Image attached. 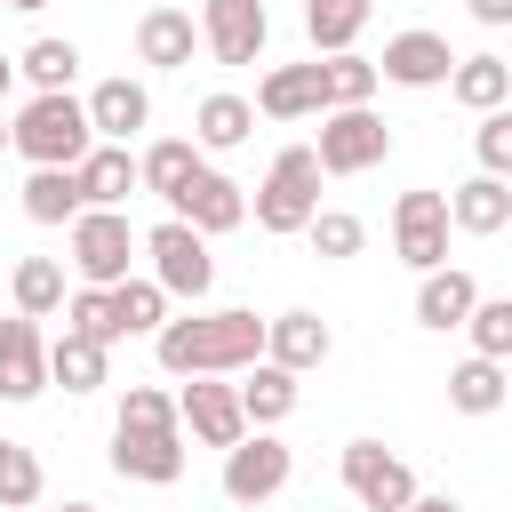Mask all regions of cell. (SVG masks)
Returning a JSON list of instances; mask_svg holds the SVG:
<instances>
[{"mask_svg":"<svg viewBox=\"0 0 512 512\" xmlns=\"http://www.w3.org/2000/svg\"><path fill=\"white\" fill-rule=\"evenodd\" d=\"M264 328H272V320H256V312H240V304L184 312V320H168V328L152 336V360H160L168 376H240V368L264 360Z\"/></svg>","mask_w":512,"mask_h":512,"instance_id":"1","label":"cell"},{"mask_svg":"<svg viewBox=\"0 0 512 512\" xmlns=\"http://www.w3.org/2000/svg\"><path fill=\"white\" fill-rule=\"evenodd\" d=\"M112 472L120 480H144V488L184 480V416H176V392L128 384L120 424H112Z\"/></svg>","mask_w":512,"mask_h":512,"instance_id":"2","label":"cell"},{"mask_svg":"<svg viewBox=\"0 0 512 512\" xmlns=\"http://www.w3.org/2000/svg\"><path fill=\"white\" fill-rule=\"evenodd\" d=\"M16 152H24L32 168H80V160L96 152L88 104H80V96H32V104L16 112Z\"/></svg>","mask_w":512,"mask_h":512,"instance_id":"3","label":"cell"},{"mask_svg":"<svg viewBox=\"0 0 512 512\" xmlns=\"http://www.w3.org/2000/svg\"><path fill=\"white\" fill-rule=\"evenodd\" d=\"M64 248H72V280L80 288H120V280H136L128 264H136L144 232L128 224V208H80L72 232H64Z\"/></svg>","mask_w":512,"mask_h":512,"instance_id":"4","label":"cell"},{"mask_svg":"<svg viewBox=\"0 0 512 512\" xmlns=\"http://www.w3.org/2000/svg\"><path fill=\"white\" fill-rule=\"evenodd\" d=\"M312 216H320V152L312 144H288L264 168V184H256V224L272 240H296V232H312Z\"/></svg>","mask_w":512,"mask_h":512,"instance_id":"5","label":"cell"},{"mask_svg":"<svg viewBox=\"0 0 512 512\" xmlns=\"http://www.w3.org/2000/svg\"><path fill=\"white\" fill-rule=\"evenodd\" d=\"M320 176H368V168H384L392 160V128L368 112V104H352V112H320Z\"/></svg>","mask_w":512,"mask_h":512,"instance_id":"6","label":"cell"},{"mask_svg":"<svg viewBox=\"0 0 512 512\" xmlns=\"http://www.w3.org/2000/svg\"><path fill=\"white\" fill-rule=\"evenodd\" d=\"M144 256H152V280L168 288V296H208L216 288V256H208V232H192L184 216H168V224H152L144 232Z\"/></svg>","mask_w":512,"mask_h":512,"instance_id":"7","label":"cell"},{"mask_svg":"<svg viewBox=\"0 0 512 512\" xmlns=\"http://www.w3.org/2000/svg\"><path fill=\"white\" fill-rule=\"evenodd\" d=\"M344 488H352L360 512H408V504L424 496L416 472H408L384 440H344Z\"/></svg>","mask_w":512,"mask_h":512,"instance_id":"8","label":"cell"},{"mask_svg":"<svg viewBox=\"0 0 512 512\" xmlns=\"http://www.w3.org/2000/svg\"><path fill=\"white\" fill-rule=\"evenodd\" d=\"M448 192H400L392 200V256L408 272H440L448 264Z\"/></svg>","mask_w":512,"mask_h":512,"instance_id":"9","label":"cell"},{"mask_svg":"<svg viewBox=\"0 0 512 512\" xmlns=\"http://www.w3.org/2000/svg\"><path fill=\"white\" fill-rule=\"evenodd\" d=\"M176 416H184V432L200 440V448H240L256 424H248V408H240V384H224V376H192L184 392H176Z\"/></svg>","mask_w":512,"mask_h":512,"instance_id":"10","label":"cell"},{"mask_svg":"<svg viewBox=\"0 0 512 512\" xmlns=\"http://www.w3.org/2000/svg\"><path fill=\"white\" fill-rule=\"evenodd\" d=\"M288 472H296V456H288V440H272V432H248L240 448H224V496H232V504H272V496L288 488Z\"/></svg>","mask_w":512,"mask_h":512,"instance_id":"11","label":"cell"},{"mask_svg":"<svg viewBox=\"0 0 512 512\" xmlns=\"http://www.w3.org/2000/svg\"><path fill=\"white\" fill-rule=\"evenodd\" d=\"M272 40V16L264 0H200V48L216 64H256Z\"/></svg>","mask_w":512,"mask_h":512,"instance_id":"12","label":"cell"},{"mask_svg":"<svg viewBox=\"0 0 512 512\" xmlns=\"http://www.w3.org/2000/svg\"><path fill=\"white\" fill-rule=\"evenodd\" d=\"M376 72H384L392 88H448V72H456V48H448L440 32H424V24H408V32H392V40H384Z\"/></svg>","mask_w":512,"mask_h":512,"instance_id":"13","label":"cell"},{"mask_svg":"<svg viewBox=\"0 0 512 512\" xmlns=\"http://www.w3.org/2000/svg\"><path fill=\"white\" fill-rule=\"evenodd\" d=\"M48 392V336L40 320L8 312L0 320V400H40Z\"/></svg>","mask_w":512,"mask_h":512,"instance_id":"14","label":"cell"},{"mask_svg":"<svg viewBox=\"0 0 512 512\" xmlns=\"http://www.w3.org/2000/svg\"><path fill=\"white\" fill-rule=\"evenodd\" d=\"M168 216H184L192 232H208V240H216V232H240V224H248V192H240L224 168H200V176L176 192V208H168Z\"/></svg>","mask_w":512,"mask_h":512,"instance_id":"15","label":"cell"},{"mask_svg":"<svg viewBox=\"0 0 512 512\" xmlns=\"http://www.w3.org/2000/svg\"><path fill=\"white\" fill-rule=\"evenodd\" d=\"M192 48H200V16L192 8H144L136 16V64H152V72H184L192 64Z\"/></svg>","mask_w":512,"mask_h":512,"instance_id":"16","label":"cell"},{"mask_svg":"<svg viewBox=\"0 0 512 512\" xmlns=\"http://www.w3.org/2000/svg\"><path fill=\"white\" fill-rule=\"evenodd\" d=\"M88 120H96V144H128L136 128H152V88L144 80H96L88 88Z\"/></svg>","mask_w":512,"mask_h":512,"instance_id":"17","label":"cell"},{"mask_svg":"<svg viewBox=\"0 0 512 512\" xmlns=\"http://www.w3.org/2000/svg\"><path fill=\"white\" fill-rule=\"evenodd\" d=\"M328 352H336V328H328L320 312H280V320L264 328V360H272V368H288V376L320 368Z\"/></svg>","mask_w":512,"mask_h":512,"instance_id":"18","label":"cell"},{"mask_svg":"<svg viewBox=\"0 0 512 512\" xmlns=\"http://www.w3.org/2000/svg\"><path fill=\"white\" fill-rule=\"evenodd\" d=\"M256 112H264V120H312V112H328L320 64H272V72L256 80Z\"/></svg>","mask_w":512,"mask_h":512,"instance_id":"19","label":"cell"},{"mask_svg":"<svg viewBox=\"0 0 512 512\" xmlns=\"http://www.w3.org/2000/svg\"><path fill=\"white\" fill-rule=\"evenodd\" d=\"M472 304H480V280H472L464 264H440V272H424V280H416V320H424V328H440V336H448V328H464V320H472Z\"/></svg>","mask_w":512,"mask_h":512,"instance_id":"20","label":"cell"},{"mask_svg":"<svg viewBox=\"0 0 512 512\" xmlns=\"http://www.w3.org/2000/svg\"><path fill=\"white\" fill-rule=\"evenodd\" d=\"M248 128H256V104L232 96V88H216V96L192 104V144H200V152H240Z\"/></svg>","mask_w":512,"mask_h":512,"instance_id":"21","label":"cell"},{"mask_svg":"<svg viewBox=\"0 0 512 512\" xmlns=\"http://www.w3.org/2000/svg\"><path fill=\"white\" fill-rule=\"evenodd\" d=\"M80 192H88V208H128V192H144L136 152H128V144H96V152L80 160Z\"/></svg>","mask_w":512,"mask_h":512,"instance_id":"22","label":"cell"},{"mask_svg":"<svg viewBox=\"0 0 512 512\" xmlns=\"http://www.w3.org/2000/svg\"><path fill=\"white\" fill-rule=\"evenodd\" d=\"M448 216H456V232L488 240V232L512 224V184H504V176H464V184L448 192Z\"/></svg>","mask_w":512,"mask_h":512,"instance_id":"23","label":"cell"},{"mask_svg":"<svg viewBox=\"0 0 512 512\" xmlns=\"http://www.w3.org/2000/svg\"><path fill=\"white\" fill-rule=\"evenodd\" d=\"M448 96L464 104V112H504V96H512V56H456V72H448Z\"/></svg>","mask_w":512,"mask_h":512,"instance_id":"24","label":"cell"},{"mask_svg":"<svg viewBox=\"0 0 512 512\" xmlns=\"http://www.w3.org/2000/svg\"><path fill=\"white\" fill-rule=\"evenodd\" d=\"M136 168H144V192L176 208V192H184L208 160H200V144H192V136H160V144H144V152H136Z\"/></svg>","mask_w":512,"mask_h":512,"instance_id":"25","label":"cell"},{"mask_svg":"<svg viewBox=\"0 0 512 512\" xmlns=\"http://www.w3.org/2000/svg\"><path fill=\"white\" fill-rule=\"evenodd\" d=\"M8 296H16V312H24V320H56V312L72 304V288H64V264H56V256H16Z\"/></svg>","mask_w":512,"mask_h":512,"instance_id":"26","label":"cell"},{"mask_svg":"<svg viewBox=\"0 0 512 512\" xmlns=\"http://www.w3.org/2000/svg\"><path fill=\"white\" fill-rule=\"evenodd\" d=\"M80 208H88L80 168H32V176H24V216H32V224H64V232H72Z\"/></svg>","mask_w":512,"mask_h":512,"instance_id":"27","label":"cell"},{"mask_svg":"<svg viewBox=\"0 0 512 512\" xmlns=\"http://www.w3.org/2000/svg\"><path fill=\"white\" fill-rule=\"evenodd\" d=\"M504 400H512L504 360H480V352H472V360H456V368H448V408H456V416H496Z\"/></svg>","mask_w":512,"mask_h":512,"instance_id":"28","label":"cell"},{"mask_svg":"<svg viewBox=\"0 0 512 512\" xmlns=\"http://www.w3.org/2000/svg\"><path fill=\"white\" fill-rule=\"evenodd\" d=\"M240 408H248V424H256V432L288 424V416H296V376H288V368H272V360L240 368Z\"/></svg>","mask_w":512,"mask_h":512,"instance_id":"29","label":"cell"},{"mask_svg":"<svg viewBox=\"0 0 512 512\" xmlns=\"http://www.w3.org/2000/svg\"><path fill=\"white\" fill-rule=\"evenodd\" d=\"M368 16H376V0H304V32H312V48H320V56L360 48Z\"/></svg>","mask_w":512,"mask_h":512,"instance_id":"30","label":"cell"},{"mask_svg":"<svg viewBox=\"0 0 512 512\" xmlns=\"http://www.w3.org/2000/svg\"><path fill=\"white\" fill-rule=\"evenodd\" d=\"M104 360H112V344L64 328V336L48 344V384H64V392H96V384H104Z\"/></svg>","mask_w":512,"mask_h":512,"instance_id":"31","label":"cell"},{"mask_svg":"<svg viewBox=\"0 0 512 512\" xmlns=\"http://www.w3.org/2000/svg\"><path fill=\"white\" fill-rule=\"evenodd\" d=\"M16 72L32 80V96H72V80H80V48H72V40H32V48L16 56Z\"/></svg>","mask_w":512,"mask_h":512,"instance_id":"32","label":"cell"},{"mask_svg":"<svg viewBox=\"0 0 512 512\" xmlns=\"http://www.w3.org/2000/svg\"><path fill=\"white\" fill-rule=\"evenodd\" d=\"M376 56H360V48H344V56H328L320 64V88H328V112H352V104H368L376 96Z\"/></svg>","mask_w":512,"mask_h":512,"instance_id":"33","label":"cell"},{"mask_svg":"<svg viewBox=\"0 0 512 512\" xmlns=\"http://www.w3.org/2000/svg\"><path fill=\"white\" fill-rule=\"evenodd\" d=\"M64 328H72V336H96V344H120V336H128V328H120V296H112V288H72Z\"/></svg>","mask_w":512,"mask_h":512,"instance_id":"34","label":"cell"},{"mask_svg":"<svg viewBox=\"0 0 512 512\" xmlns=\"http://www.w3.org/2000/svg\"><path fill=\"white\" fill-rule=\"evenodd\" d=\"M112 296H120V328H128V336H160V328H168V288H160L152 272H144V280H120Z\"/></svg>","mask_w":512,"mask_h":512,"instance_id":"35","label":"cell"},{"mask_svg":"<svg viewBox=\"0 0 512 512\" xmlns=\"http://www.w3.org/2000/svg\"><path fill=\"white\" fill-rule=\"evenodd\" d=\"M40 488H48L40 456H32V448H16V440H0V504H8V512H32V504H40Z\"/></svg>","mask_w":512,"mask_h":512,"instance_id":"36","label":"cell"},{"mask_svg":"<svg viewBox=\"0 0 512 512\" xmlns=\"http://www.w3.org/2000/svg\"><path fill=\"white\" fill-rule=\"evenodd\" d=\"M304 240H312V256H328V264H344V256H360V248H368V224H360L352 208H320Z\"/></svg>","mask_w":512,"mask_h":512,"instance_id":"37","label":"cell"},{"mask_svg":"<svg viewBox=\"0 0 512 512\" xmlns=\"http://www.w3.org/2000/svg\"><path fill=\"white\" fill-rule=\"evenodd\" d=\"M464 336H472L480 360H512V296H480L472 320H464Z\"/></svg>","mask_w":512,"mask_h":512,"instance_id":"38","label":"cell"},{"mask_svg":"<svg viewBox=\"0 0 512 512\" xmlns=\"http://www.w3.org/2000/svg\"><path fill=\"white\" fill-rule=\"evenodd\" d=\"M472 152H480V176H512V112H488L472 128Z\"/></svg>","mask_w":512,"mask_h":512,"instance_id":"39","label":"cell"},{"mask_svg":"<svg viewBox=\"0 0 512 512\" xmlns=\"http://www.w3.org/2000/svg\"><path fill=\"white\" fill-rule=\"evenodd\" d=\"M464 8H472V24H488V32L512 24V0H464Z\"/></svg>","mask_w":512,"mask_h":512,"instance_id":"40","label":"cell"},{"mask_svg":"<svg viewBox=\"0 0 512 512\" xmlns=\"http://www.w3.org/2000/svg\"><path fill=\"white\" fill-rule=\"evenodd\" d=\"M408 512H464V504H456V496H416Z\"/></svg>","mask_w":512,"mask_h":512,"instance_id":"41","label":"cell"},{"mask_svg":"<svg viewBox=\"0 0 512 512\" xmlns=\"http://www.w3.org/2000/svg\"><path fill=\"white\" fill-rule=\"evenodd\" d=\"M8 88H16V56H0V104H8Z\"/></svg>","mask_w":512,"mask_h":512,"instance_id":"42","label":"cell"},{"mask_svg":"<svg viewBox=\"0 0 512 512\" xmlns=\"http://www.w3.org/2000/svg\"><path fill=\"white\" fill-rule=\"evenodd\" d=\"M0 8H16V16H40V8H48V0H0Z\"/></svg>","mask_w":512,"mask_h":512,"instance_id":"43","label":"cell"},{"mask_svg":"<svg viewBox=\"0 0 512 512\" xmlns=\"http://www.w3.org/2000/svg\"><path fill=\"white\" fill-rule=\"evenodd\" d=\"M0 152H16V120L8 112H0Z\"/></svg>","mask_w":512,"mask_h":512,"instance_id":"44","label":"cell"},{"mask_svg":"<svg viewBox=\"0 0 512 512\" xmlns=\"http://www.w3.org/2000/svg\"><path fill=\"white\" fill-rule=\"evenodd\" d=\"M64 512H96V504H64Z\"/></svg>","mask_w":512,"mask_h":512,"instance_id":"45","label":"cell"},{"mask_svg":"<svg viewBox=\"0 0 512 512\" xmlns=\"http://www.w3.org/2000/svg\"><path fill=\"white\" fill-rule=\"evenodd\" d=\"M504 384H512V360H504Z\"/></svg>","mask_w":512,"mask_h":512,"instance_id":"46","label":"cell"},{"mask_svg":"<svg viewBox=\"0 0 512 512\" xmlns=\"http://www.w3.org/2000/svg\"><path fill=\"white\" fill-rule=\"evenodd\" d=\"M240 512H264V504H240Z\"/></svg>","mask_w":512,"mask_h":512,"instance_id":"47","label":"cell"},{"mask_svg":"<svg viewBox=\"0 0 512 512\" xmlns=\"http://www.w3.org/2000/svg\"><path fill=\"white\" fill-rule=\"evenodd\" d=\"M0 512H8V504H0Z\"/></svg>","mask_w":512,"mask_h":512,"instance_id":"48","label":"cell"}]
</instances>
